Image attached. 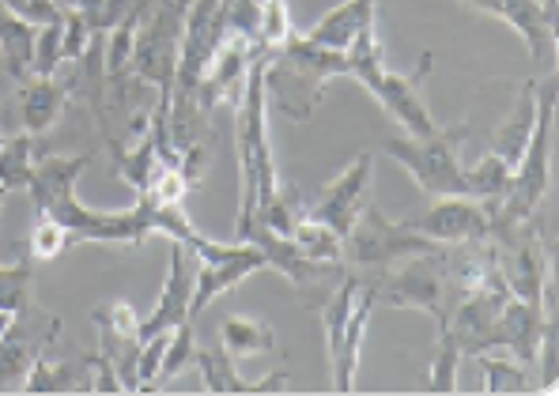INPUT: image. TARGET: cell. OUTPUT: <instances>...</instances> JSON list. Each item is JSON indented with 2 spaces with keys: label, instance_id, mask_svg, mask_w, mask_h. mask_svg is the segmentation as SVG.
<instances>
[{
  "label": "cell",
  "instance_id": "obj_1",
  "mask_svg": "<svg viewBox=\"0 0 559 396\" xmlns=\"http://www.w3.org/2000/svg\"><path fill=\"white\" fill-rule=\"evenodd\" d=\"M92 163V155H43L35 163V170H31V181L23 193L31 196L35 212L69 227V235L80 238V242L144 245L155 235L144 204H133L129 212H95L76 201V181Z\"/></svg>",
  "mask_w": 559,
  "mask_h": 396
},
{
  "label": "cell",
  "instance_id": "obj_2",
  "mask_svg": "<svg viewBox=\"0 0 559 396\" xmlns=\"http://www.w3.org/2000/svg\"><path fill=\"white\" fill-rule=\"evenodd\" d=\"M235 144H238V216L235 227L242 230L246 223L258 216L269 201L276 196L280 175L273 163V144H269V95H265V49L253 57L250 72L242 84V103L235 118Z\"/></svg>",
  "mask_w": 559,
  "mask_h": 396
},
{
  "label": "cell",
  "instance_id": "obj_3",
  "mask_svg": "<svg viewBox=\"0 0 559 396\" xmlns=\"http://www.w3.org/2000/svg\"><path fill=\"white\" fill-rule=\"evenodd\" d=\"M348 76V57L341 49L314 46L292 35L284 46L265 53V95L287 121H310L322 106L329 80Z\"/></svg>",
  "mask_w": 559,
  "mask_h": 396
},
{
  "label": "cell",
  "instance_id": "obj_4",
  "mask_svg": "<svg viewBox=\"0 0 559 396\" xmlns=\"http://www.w3.org/2000/svg\"><path fill=\"white\" fill-rule=\"evenodd\" d=\"M344 57H348V76L359 80V84L371 91L378 103H382L385 110L401 121V129H405L408 136H431V132L439 129L431 118V110H427V103H424V80L431 76V64H435L431 49L419 53L413 72H390L382 61L378 31L367 27L356 43L344 49Z\"/></svg>",
  "mask_w": 559,
  "mask_h": 396
},
{
  "label": "cell",
  "instance_id": "obj_5",
  "mask_svg": "<svg viewBox=\"0 0 559 396\" xmlns=\"http://www.w3.org/2000/svg\"><path fill=\"white\" fill-rule=\"evenodd\" d=\"M552 155H556V76L537 80V121H533L530 144H525L522 159L514 167L511 189H507L503 204L491 212V227L496 223H525L537 216L540 201L552 181Z\"/></svg>",
  "mask_w": 559,
  "mask_h": 396
},
{
  "label": "cell",
  "instance_id": "obj_6",
  "mask_svg": "<svg viewBox=\"0 0 559 396\" xmlns=\"http://www.w3.org/2000/svg\"><path fill=\"white\" fill-rule=\"evenodd\" d=\"M374 310V284L356 276V272H344L341 284L333 287V295L322 302V325L336 393H352V385H356L359 348H364V333L371 325Z\"/></svg>",
  "mask_w": 559,
  "mask_h": 396
},
{
  "label": "cell",
  "instance_id": "obj_7",
  "mask_svg": "<svg viewBox=\"0 0 559 396\" xmlns=\"http://www.w3.org/2000/svg\"><path fill=\"white\" fill-rule=\"evenodd\" d=\"M374 307H397V310H424L439 321V333L447 328L450 310L454 302H447V295H462L450 276V253L447 245L439 250L416 253V257H405V264L385 276H374Z\"/></svg>",
  "mask_w": 559,
  "mask_h": 396
},
{
  "label": "cell",
  "instance_id": "obj_8",
  "mask_svg": "<svg viewBox=\"0 0 559 396\" xmlns=\"http://www.w3.org/2000/svg\"><path fill=\"white\" fill-rule=\"evenodd\" d=\"M465 136V125H439L431 136H408V132L405 136H385L382 152L397 159L427 196H468L465 167L457 159Z\"/></svg>",
  "mask_w": 559,
  "mask_h": 396
},
{
  "label": "cell",
  "instance_id": "obj_9",
  "mask_svg": "<svg viewBox=\"0 0 559 396\" xmlns=\"http://www.w3.org/2000/svg\"><path fill=\"white\" fill-rule=\"evenodd\" d=\"M182 23L186 12L175 0H159L147 12V20L136 31V49L129 76L140 80L144 87H155V98L170 110V87H175L178 69V46H182Z\"/></svg>",
  "mask_w": 559,
  "mask_h": 396
},
{
  "label": "cell",
  "instance_id": "obj_10",
  "mask_svg": "<svg viewBox=\"0 0 559 396\" xmlns=\"http://www.w3.org/2000/svg\"><path fill=\"white\" fill-rule=\"evenodd\" d=\"M197 261H201V272L193 279V299H189V317H201L219 295L235 291L242 279H250L253 272L269 268L265 253L253 242H212L204 235H193V242L186 245Z\"/></svg>",
  "mask_w": 559,
  "mask_h": 396
},
{
  "label": "cell",
  "instance_id": "obj_11",
  "mask_svg": "<svg viewBox=\"0 0 559 396\" xmlns=\"http://www.w3.org/2000/svg\"><path fill=\"white\" fill-rule=\"evenodd\" d=\"M439 250V242L416 235L405 219L393 223L367 201V208L359 212L352 235L344 238V264H356V268H390V264L416 257V253Z\"/></svg>",
  "mask_w": 559,
  "mask_h": 396
},
{
  "label": "cell",
  "instance_id": "obj_12",
  "mask_svg": "<svg viewBox=\"0 0 559 396\" xmlns=\"http://www.w3.org/2000/svg\"><path fill=\"white\" fill-rule=\"evenodd\" d=\"M57 333H61V321L53 313H43L35 302L23 313H15L8 333L0 336V393L23 389L31 362L57 340Z\"/></svg>",
  "mask_w": 559,
  "mask_h": 396
},
{
  "label": "cell",
  "instance_id": "obj_13",
  "mask_svg": "<svg viewBox=\"0 0 559 396\" xmlns=\"http://www.w3.org/2000/svg\"><path fill=\"white\" fill-rule=\"evenodd\" d=\"M416 235L431 238L439 245H468V242H488L491 235V204L476 201V196H439L431 208L416 212L405 219Z\"/></svg>",
  "mask_w": 559,
  "mask_h": 396
},
{
  "label": "cell",
  "instance_id": "obj_14",
  "mask_svg": "<svg viewBox=\"0 0 559 396\" xmlns=\"http://www.w3.org/2000/svg\"><path fill=\"white\" fill-rule=\"evenodd\" d=\"M371 163H374L371 152H359L356 159H352L348 167L322 189V196H318L314 204H307V219L325 223L329 230L348 238L359 219V212H364L367 201H371V196H367V189H371V170H374Z\"/></svg>",
  "mask_w": 559,
  "mask_h": 396
},
{
  "label": "cell",
  "instance_id": "obj_15",
  "mask_svg": "<svg viewBox=\"0 0 559 396\" xmlns=\"http://www.w3.org/2000/svg\"><path fill=\"white\" fill-rule=\"evenodd\" d=\"M258 53H261L258 43L246 35L219 38L216 53H212L209 69H204V76H201V91H197V106H201L204 118H212V110H216L219 103H235V95L242 91L246 72H250Z\"/></svg>",
  "mask_w": 559,
  "mask_h": 396
},
{
  "label": "cell",
  "instance_id": "obj_16",
  "mask_svg": "<svg viewBox=\"0 0 559 396\" xmlns=\"http://www.w3.org/2000/svg\"><path fill=\"white\" fill-rule=\"evenodd\" d=\"M189 299H193V276H189V250L182 242H175V253H170V268L167 279H163L159 302L152 307L147 317H140V344L155 333H170L189 317Z\"/></svg>",
  "mask_w": 559,
  "mask_h": 396
},
{
  "label": "cell",
  "instance_id": "obj_17",
  "mask_svg": "<svg viewBox=\"0 0 559 396\" xmlns=\"http://www.w3.org/2000/svg\"><path fill=\"white\" fill-rule=\"evenodd\" d=\"M69 106V84L53 76H31L20 91V125L31 136H46Z\"/></svg>",
  "mask_w": 559,
  "mask_h": 396
},
{
  "label": "cell",
  "instance_id": "obj_18",
  "mask_svg": "<svg viewBox=\"0 0 559 396\" xmlns=\"http://www.w3.org/2000/svg\"><path fill=\"white\" fill-rule=\"evenodd\" d=\"M367 27H374V0H341V4L329 8L302 38H310L314 46L341 49L344 53Z\"/></svg>",
  "mask_w": 559,
  "mask_h": 396
},
{
  "label": "cell",
  "instance_id": "obj_19",
  "mask_svg": "<svg viewBox=\"0 0 559 396\" xmlns=\"http://www.w3.org/2000/svg\"><path fill=\"white\" fill-rule=\"evenodd\" d=\"M193 362L201 367L204 389H209V393H219V396H224V393H287V374H284V370L258 377V382H246V377L235 370V359L224 348H219V351H201V348H197Z\"/></svg>",
  "mask_w": 559,
  "mask_h": 396
},
{
  "label": "cell",
  "instance_id": "obj_20",
  "mask_svg": "<svg viewBox=\"0 0 559 396\" xmlns=\"http://www.w3.org/2000/svg\"><path fill=\"white\" fill-rule=\"evenodd\" d=\"M533 121H537V76L530 80V84L522 87V95H518L511 118L503 121L496 132H491V155H499V159L507 163V167H518V159H522L525 144H530V132H533Z\"/></svg>",
  "mask_w": 559,
  "mask_h": 396
},
{
  "label": "cell",
  "instance_id": "obj_21",
  "mask_svg": "<svg viewBox=\"0 0 559 396\" xmlns=\"http://www.w3.org/2000/svg\"><path fill=\"white\" fill-rule=\"evenodd\" d=\"M35 35L38 23L15 15L12 8L0 4V61H4V72L12 80H31V61H35Z\"/></svg>",
  "mask_w": 559,
  "mask_h": 396
},
{
  "label": "cell",
  "instance_id": "obj_22",
  "mask_svg": "<svg viewBox=\"0 0 559 396\" xmlns=\"http://www.w3.org/2000/svg\"><path fill=\"white\" fill-rule=\"evenodd\" d=\"M87 377H92L87 359L53 362V359H46V351H43L35 362H31L20 393H84V389H92V382H87Z\"/></svg>",
  "mask_w": 559,
  "mask_h": 396
},
{
  "label": "cell",
  "instance_id": "obj_23",
  "mask_svg": "<svg viewBox=\"0 0 559 396\" xmlns=\"http://www.w3.org/2000/svg\"><path fill=\"white\" fill-rule=\"evenodd\" d=\"M219 344L231 359H253V355H269L276 351V333L265 321L242 317V313H227L219 321Z\"/></svg>",
  "mask_w": 559,
  "mask_h": 396
},
{
  "label": "cell",
  "instance_id": "obj_24",
  "mask_svg": "<svg viewBox=\"0 0 559 396\" xmlns=\"http://www.w3.org/2000/svg\"><path fill=\"white\" fill-rule=\"evenodd\" d=\"M38 140L43 136H31V132L4 136V144H0V189H4V193L27 189L31 170H35V163H38Z\"/></svg>",
  "mask_w": 559,
  "mask_h": 396
},
{
  "label": "cell",
  "instance_id": "obj_25",
  "mask_svg": "<svg viewBox=\"0 0 559 396\" xmlns=\"http://www.w3.org/2000/svg\"><path fill=\"white\" fill-rule=\"evenodd\" d=\"M511 178L514 170L507 167L499 155H480V159L473 163V167H465V185H468V196H476V201L491 204V212L503 204L507 189H511Z\"/></svg>",
  "mask_w": 559,
  "mask_h": 396
},
{
  "label": "cell",
  "instance_id": "obj_26",
  "mask_svg": "<svg viewBox=\"0 0 559 396\" xmlns=\"http://www.w3.org/2000/svg\"><path fill=\"white\" fill-rule=\"evenodd\" d=\"M292 242L307 253L310 261H322V264H344V238L336 230H329L325 223H314L302 216L295 223L292 230Z\"/></svg>",
  "mask_w": 559,
  "mask_h": 396
},
{
  "label": "cell",
  "instance_id": "obj_27",
  "mask_svg": "<svg viewBox=\"0 0 559 396\" xmlns=\"http://www.w3.org/2000/svg\"><path fill=\"white\" fill-rule=\"evenodd\" d=\"M476 362H480V370H484V389H488L491 396H503V393H530L533 389V382H530V374H525V367L518 359H496L491 351H480V355H473Z\"/></svg>",
  "mask_w": 559,
  "mask_h": 396
},
{
  "label": "cell",
  "instance_id": "obj_28",
  "mask_svg": "<svg viewBox=\"0 0 559 396\" xmlns=\"http://www.w3.org/2000/svg\"><path fill=\"white\" fill-rule=\"evenodd\" d=\"M72 242H76V238L69 235V227H61L57 219L38 212L35 227H31V238H27V253H31V261H57V257H64V250H69Z\"/></svg>",
  "mask_w": 559,
  "mask_h": 396
},
{
  "label": "cell",
  "instance_id": "obj_29",
  "mask_svg": "<svg viewBox=\"0 0 559 396\" xmlns=\"http://www.w3.org/2000/svg\"><path fill=\"white\" fill-rule=\"evenodd\" d=\"M197 359V333H193V321H182L178 328H170V344L167 355H163V367L159 377H155V389H163L167 382H175L178 374Z\"/></svg>",
  "mask_w": 559,
  "mask_h": 396
},
{
  "label": "cell",
  "instance_id": "obj_30",
  "mask_svg": "<svg viewBox=\"0 0 559 396\" xmlns=\"http://www.w3.org/2000/svg\"><path fill=\"white\" fill-rule=\"evenodd\" d=\"M295 35L292 27V8L287 0H261V27H258V49L273 53Z\"/></svg>",
  "mask_w": 559,
  "mask_h": 396
},
{
  "label": "cell",
  "instance_id": "obj_31",
  "mask_svg": "<svg viewBox=\"0 0 559 396\" xmlns=\"http://www.w3.org/2000/svg\"><path fill=\"white\" fill-rule=\"evenodd\" d=\"M31 307V257L15 264H0V310L23 313Z\"/></svg>",
  "mask_w": 559,
  "mask_h": 396
},
{
  "label": "cell",
  "instance_id": "obj_32",
  "mask_svg": "<svg viewBox=\"0 0 559 396\" xmlns=\"http://www.w3.org/2000/svg\"><path fill=\"white\" fill-rule=\"evenodd\" d=\"M61 15H64V12H61ZM61 38H64V20L38 23V35H35V61H31V76H53L57 64H64Z\"/></svg>",
  "mask_w": 559,
  "mask_h": 396
},
{
  "label": "cell",
  "instance_id": "obj_33",
  "mask_svg": "<svg viewBox=\"0 0 559 396\" xmlns=\"http://www.w3.org/2000/svg\"><path fill=\"white\" fill-rule=\"evenodd\" d=\"M457 367H462V351L454 348L447 333H439L435 340V359H431V374H427V389L431 393H454L457 389Z\"/></svg>",
  "mask_w": 559,
  "mask_h": 396
},
{
  "label": "cell",
  "instance_id": "obj_34",
  "mask_svg": "<svg viewBox=\"0 0 559 396\" xmlns=\"http://www.w3.org/2000/svg\"><path fill=\"white\" fill-rule=\"evenodd\" d=\"M0 4L12 8L15 15H23L31 23H53L64 12V8H57V0H0Z\"/></svg>",
  "mask_w": 559,
  "mask_h": 396
},
{
  "label": "cell",
  "instance_id": "obj_35",
  "mask_svg": "<svg viewBox=\"0 0 559 396\" xmlns=\"http://www.w3.org/2000/svg\"><path fill=\"white\" fill-rule=\"evenodd\" d=\"M87 367H92V374H95L92 393H126V389H121V377L114 374V367L98 351L87 355Z\"/></svg>",
  "mask_w": 559,
  "mask_h": 396
},
{
  "label": "cell",
  "instance_id": "obj_36",
  "mask_svg": "<svg viewBox=\"0 0 559 396\" xmlns=\"http://www.w3.org/2000/svg\"><path fill=\"white\" fill-rule=\"evenodd\" d=\"M462 4L476 8V12H484V15H496V20H503V0H462Z\"/></svg>",
  "mask_w": 559,
  "mask_h": 396
},
{
  "label": "cell",
  "instance_id": "obj_37",
  "mask_svg": "<svg viewBox=\"0 0 559 396\" xmlns=\"http://www.w3.org/2000/svg\"><path fill=\"white\" fill-rule=\"evenodd\" d=\"M12 317H15V313H4V310H0V336L8 333V325H12Z\"/></svg>",
  "mask_w": 559,
  "mask_h": 396
},
{
  "label": "cell",
  "instance_id": "obj_38",
  "mask_svg": "<svg viewBox=\"0 0 559 396\" xmlns=\"http://www.w3.org/2000/svg\"><path fill=\"white\" fill-rule=\"evenodd\" d=\"M540 4H545V12H548V15H552V20H556V0H540Z\"/></svg>",
  "mask_w": 559,
  "mask_h": 396
},
{
  "label": "cell",
  "instance_id": "obj_39",
  "mask_svg": "<svg viewBox=\"0 0 559 396\" xmlns=\"http://www.w3.org/2000/svg\"><path fill=\"white\" fill-rule=\"evenodd\" d=\"M80 0H57V8H76Z\"/></svg>",
  "mask_w": 559,
  "mask_h": 396
},
{
  "label": "cell",
  "instance_id": "obj_40",
  "mask_svg": "<svg viewBox=\"0 0 559 396\" xmlns=\"http://www.w3.org/2000/svg\"><path fill=\"white\" fill-rule=\"evenodd\" d=\"M178 8H182V12H189V4H193V0H175Z\"/></svg>",
  "mask_w": 559,
  "mask_h": 396
},
{
  "label": "cell",
  "instance_id": "obj_41",
  "mask_svg": "<svg viewBox=\"0 0 559 396\" xmlns=\"http://www.w3.org/2000/svg\"><path fill=\"white\" fill-rule=\"evenodd\" d=\"M4 196H8V193H4V189H0V208H4Z\"/></svg>",
  "mask_w": 559,
  "mask_h": 396
},
{
  "label": "cell",
  "instance_id": "obj_42",
  "mask_svg": "<svg viewBox=\"0 0 559 396\" xmlns=\"http://www.w3.org/2000/svg\"><path fill=\"white\" fill-rule=\"evenodd\" d=\"M0 72H4V61H0Z\"/></svg>",
  "mask_w": 559,
  "mask_h": 396
}]
</instances>
